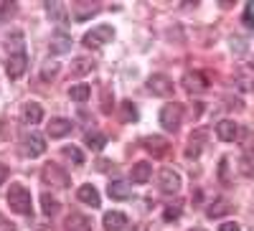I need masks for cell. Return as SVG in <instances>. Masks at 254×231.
Instances as JSON below:
<instances>
[{
    "instance_id": "obj_31",
    "label": "cell",
    "mask_w": 254,
    "mask_h": 231,
    "mask_svg": "<svg viewBox=\"0 0 254 231\" xmlns=\"http://www.w3.org/2000/svg\"><path fill=\"white\" fill-rule=\"evenodd\" d=\"M198 153H201V142H198V137H190L188 148H186V155H188V158H198Z\"/></svg>"
},
{
    "instance_id": "obj_15",
    "label": "cell",
    "mask_w": 254,
    "mask_h": 231,
    "mask_svg": "<svg viewBox=\"0 0 254 231\" xmlns=\"http://www.w3.org/2000/svg\"><path fill=\"white\" fill-rule=\"evenodd\" d=\"M127 226V216L120 211H107L104 214V229L107 231H122Z\"/></svg>"
},
{
    "instance_id": "obj_12",
    "label": "cell",
    "mask_w": 254,
    "mask_h": 231,
    "mask_svg": "<svg viewBox=\"0 0 254 231\" xmlns=\"http://www.w3.org/2000/svg\"><path fill=\"white\" fill-rule=\"evenodd\" d=\"M168 142L165 137H160V135H147V137H142V148L147 150V153H153V155H165L168 153Z\"/></svg>"
},
{
    "instance_id": "obj_22",
    "label": "cell",
    "mask_w": 254,
    "mask_h": 231,
    "mask_svg": "<svg viewBox=\"0 0 254 231\" xmlns=\"http://www.w3.org/2000/svg\"><path fill=\"white\" fill-rule=\"evenodd\" d=\"M46 13H49V18L54 20V23H66L69 20V13H66V8H64V3H46Z\"/></svg>"
},
{
    "instance_id": "obj_10",
    "label": "cell",
    "mask_w": 254,
    "mask_h": 231,
    "mask_svg": "<svg viewBox=\"0 0 254 231\" xmlns=\"http://www.w3.org/2000/svg\"><path fill=\"white\" fill-rule=\"evenodd\" d=\"M216 135H219V140H224V142H234V140H239L242 127H239L234 119H221V122L216 124Z\"/></svg>"
},
{
    "instance_id": "obj_11",
    "label": "cell",
    "mask_w": 254,
    "mask_h": 231,
    "mask_svg": "<svg viewBox=\"0 0 254 231\" xmlns=\"http://www.w3.org/2000/svg\"><path fill=\"white\" fill-rule=\"evenodd\" d=\"M71 130H74L71 119H64V117H54V119L49 122V127H46L49 137H54V140H59V137H66Z\"/></svg>"
},
{
    "instance_id": "obj_19",
    "label": "cell",
    "mask_w": 254,
    "mask_h": 231,
    "mask_svg": "<svg viewBox=\"0 0 254 231\" xmlns=\"http://www.w3.org/2000/svg\"><path fill=\"white\" fill-rule=\"evenodd\" d=\"M229 211H231L229 201H226V198H216L214 203L206 208V216H208V219H221V216H226Z\"/></svg>"
},
{
    "instance_id": "obj_27",
    "label": "cell",
    "mask_w": 254,
    "mask_h": 231,
    "mask_svg": "<svg viewBox=\"0 0 254 231\" xmlns=\"http://www.w3.org/2000/svg\"><path fill=\"white\" fill-rule=\"evenodd\" d=\"M181 203H171V206H165V211H163V219L165 221H176V219H181Z\"/></svg>"
},
{
    "instance_id": "obj_16",
    "label": "cell",
    "mask_w": 254,
    "mask_h": 231,
    "mask_svg": "<svg viewBox=\"0 0 254 231\" xmlns=\"http://www.w3.org/2000/svg\"><path fill=\"white\" fill-rule=\"evenodd\" d=\"M76 196H79L81 203H87V206H92V208H97V206L102 203V198H99V193H97L94 185H81Z\"/></svg>"
},
{
    "instance_id": "obj_7",
    "label": "cell",
    "mask_w": 254,
    "mask_h": 231,
    "mask_svg": "<svg viewBox=\"0 0 254 231\" xmlns=\"http://www.w3.org/2000/svg\"><path fill=\"white\" fill-rule=\"evenodd\" d=\"M158 183H160V191L163 193H178L181 191V175L173 171V168H163Z\"/></svg>"
},
{
    "instance_id": "obj_8",
    "label": "cell",
    "mask_w": 254,
    "mask_h": 231,
    "mask_svg": "<svg viewBox=\"0 0 254 231\" xmlns=\"http://www.w3.org/2000/svg\"><path fill=\"white\" fill-rule=\"evenodd\" d=\"M183 87L190 92V94H201L208 89V79L201 74V71H186L183 74Z\"/></svg>"
},
{
    "instance_id": "obj_26",
    "label": "cell",
    "mask_w": 254,
    "mask_h": 231,
    "mask_svg": "<svg viewBox=\"0 0 254 231\" xmlns=\"http://www.w3.org/2000/svg\"><path fill=\"white\" fill-rule=\"evenodd\" d=\"M120 110H122V119H125V122H135V119H137V110H135L132 102H122Z\"/></svg>"
},
{
    "instance_id": "obj_18",
    "label": "cell",
    "mask_w": 254,
    "mask_h": 231,
    "mask_svg": "<svg viewBox=\"0 0 254 231\" xmlns=\"http://www.w3.org/2000/svg\"><path fill=\"white\" fill-rule=\"evenodd\" d=\"M99 10V5H92V3H74L71 5V13H74V20H87V18H92L94 13Z\"/></svg>"
},
{
    "instance_id": "obj_33",
    "label": "cell",
    "mask_w": 254,
    "mask_h": 231,
    "mask_svg": "<svg viewBox=\"0 0 254 231\" xmlns=\"http://www.w3.org/2000/svg\"><path fill=\"white\" fill-rule=\"evenodd\" d=\"M102 112H112V104H110V92H107V89L102 92Z\"/></svg>"
},
{
    "instance_id": "obj_3",
    "label": "cell",
    "mask_w": 254,
    "mask_h": 231,
    "mask_svg": "<svg viewBox=\"0 0 254 231\" xmlns=\"http://www.w3.org/2000/svg\"><path fill=\"white\" fill-rule=\"evenodd\" d=\"M181 119H183V107L176 102L165 104V107L160 110V124L168 130V132H176L181 127Z\"/></svg>"
},
{
    "instance_id": "obj_32",
    "label": "cell",
    "mask_w": 254,
    "mask_h": 231,
    "mask_svg": "<svg viewBox=\"0 0 254 231\" xmlns=\"http://www.w3.org/2000/svg\"><path fill=\"white\" fill-rule=\"evenodd\" d=\"M244 26L254 28V5L252 3H247V8H244Z\"/></svg>"
},
{
    "instance_id": "obj_17",
    "label": "cell",
    "mask_w": 254,
    "mask_h": 231,
    "mask_svg": "<svg viewBox=\"0 0 254 231\" xmlns=\"http://www.w3.org/2000/svg\"><path fill=\"white\" fill-rule=\"evenodd\" d=\"M153 175V165L150 163H135L132 165V183H147Z\"/></svg>"
},
{
    "instance_id": "obj_13",
    "label": "cell",
    "mask_w": 254,
    "mask_h": 231,
    "mask_svg": "<svg viewBox=\"0 0 254 231\" xmlns=\"http://www.w3.org/2000/svg\"><path fill=\"white\" fill-rule=\"evenodd\" d=\"M107 193H110V198H115V201H127L132 196V188L127 185L125 180H112L110 185H107Z\"/></svg>"
},
{
    "instance_id": "obj_2",
    "label": "cell",
    "mask_w": 254,
    "mask_h": 231,
    "mask_svg": "<svg viewBox=\"0 0 254 231\" xmlns=\"http://www.w3.org/2000/svg\"><path fill=\"white\" fill-rule=\"evenodd\" d=\"M112 38H115L112 26H97V28H92L89 33H84L81 44L87 46V49H99V46H104V44H112Z\"/></svg>"
},
{
    "instance_id": "obj_1",
    "label": "cell",
    "mask_w": 254,
    "mask_h": 231,
    "mask_svg": "<svg viewBox=\"0 0 254 231\" xmlns=\"http://www.w3.org/2000/svg\"><path fill=\"white\" fill-rule=\"evenodd\" d=\"M8 206H10V211H15L20 216H28L31 214V191L26 185L13 183L8 191Z\"/></svg>"
},
{
    "instance_id": "obj_30",
    "label": "cell",
    "mask_w": 254,
    "mask_h": 231,
    "mask_svg": "<svg viewBox=\"0 0 254 231\" xmlns=\"http://www.w3.org/2000/svg\"><path fill=\"white\" fill-rule=\"evenodd\" d=\"M64 158H69V160H74L76 165H81L84 163V155L74 148V145H71V148H64Z\"/></svg>"
},
{
    "instance_id": "obj_36",
    "label": "cell",
    "mask_w": 254,
    "mask_h": 231,
    "mask_svg": "<svg viewBox=\"0 0 254 231\" xmlns=\"http://www.w3.org/2000/svg\"><path fill=\"white\" fill-rule=\"evenodd\" d=\"M5 178H8V168L0 163V183H5Z\"/></svg>"
},
{
    "instance_id": "obj_35",
    "label": "cell",
    "mask_w": 254,
    "mask_h": 231,
    "mask_svg": "<svg viewBox=\"0 0 254 231\" xmlns=\"http://www.w3.org/2000/svg\"><path fill=\"white\" fill-rule=\"evenodd\" d=\"M219 231H239V224L226 221V224H221V226H219Z\"/></svg>"
},
{
    "instance_id": "obj_23",
    "label": "cell",
    "mask_w": 254,
    "mask_h": 231,
    "mask_svg": "<svg viewBox=\"0 0 254 231\" xmlns=\"http://www.w3.org/2000/svg\"><path fill=\"white\" fill-rule=\"evenodd\" d=\"M69 49H71V38H69V36L56 33V36L51 38V51H56V54H66Z\"/></svg>"
},
{
    "instance_id": "obj_6",
    "label": "cell",
    "mask_w": 254,
    "mask_h": 231,
    "mask_svg": "<svg viewBox=\"0 0 254 231\" xmlns=\"http://www.w3.org/2000/svg\"><path fill=\"white\" fill-rule=\"evenodd\" d=\"M147 89H150L155 97H171L173 94V79L165 74H153L147 79Z\"/></svg>"
},
{
    "instance_id": "obj_21",
    "label": "cell",
    "mask_w": 254,
    "mask_h": 231,
    "mask_svg": "<svg viewBox=\"0 0 254 231\" xmlns=\"http://www.w3.org/2000/svg\"><path fill=\"white\" fill-rule=\"evenodd\" d=\"M84 142H87V148L89 150H94V153H99L104 145H107V137H104L99 130H89L87 135H84Z\"/></svg>"
},
{
    "instance_id": "obj_9",
    "label": "cell",
    "mask_w": 254,
    "mask_h": 231,
    "mask_svg": "<svg viewBox=\"0 0 254 231\" xmlns=\"http://www.w3.org/2000/svg\"><path fill=\"white\" fill-rule=\"evenodd\" d=\"M26 69H28V56H26V54H10V56H8V66H5V71H8V76H10L13 81L23 76Z\"/></svg>"
},
{
    "instance_id": "obj_25",
    "label": "cell",
    "mask_w": 254,
    "mask_h": 231,
    "mask_svg": "<svg viewBox=\"0 0 254 231\" xmlns=\"http://www.w3.org/2000/svg\"><path fill=\"white\" fill-rule=\"evenodd\" d=\"M41 206H44V214H46V216H54V214L59 211V201H56L54 196H49V193L41 196Z\"/></svg>"
},
{
    "instance_id": "obj_34",
    "label": "cell",
    "mask_w": 254,
    "mask_h": 231,
    "mask_svg": "<svg viewBox=\"0 0 254 231\" xmlns=\"http://www.w3.org/2000/svg\"><path fill=\"white\" fill-rule=\"evenodd\" d=\"M56 74H59V64H49L41 76H44V79H51V76H56Z\"/></svg>"
},
{
    "instance_id": "obj_37",
    "label": "cell",
    "mask_w": 254,
    "mask_h": 231,
    "mask_svg": "<svg viewBox=\"0 0 254 231\" xmlns=\"http://www.w3.org/2000/svg\"><path fill=\"white\" fill-rule=\"evenodd\" d=\"M0 231H13V224H5L3 219H0Z\"/></svg>"
},
{
    "instance_id": "obj_38",
    "label": "cell",
    "mask_w": 254,
    "mask_h": 231,
    "mask_svg": "<svg viewBox=\"0 0 254 231\" xmlns=\"http://www.w3.org/2000/svg\"><path fill=\"white\" fill-rule=\"evenodd\" d=\"M193 231H203V229H193Z\"/></svg>"
},
{
    "instance_id": "obj_14",
    "label": "cell",
    "mask_w": 254,
    "mask_h": 231,
    "mask_svg": "<svg viewBox=\"0 0 254 231\" xmlns=\"http://www.w3.org/2000/svg\"><path fill=\"white\" fill-rule=\"evenodd\" d=\"M41 119H44V110H41L38 102L23 104V122H26V124H38Z\"/></svg>"
},
{
    "instance_id": "obj_20",
    "label": "cell",
    "mask_w": 254,
    "mask_h": 231,
    "mask_svg": "<svg viewBox=\"0 0 254 231\" xmlns=\"http://www.w3.org/2000/svg\"><path fill=\"white\" fill-rule=\"evenodd\" d=\"M66 231H92V221L81 214H71L66 219Z\"/></svg>"
},
{
    "instance_id": "obj_28",
    "label": "cell",
    "mask_w": 254,
    "mask_h": 231,
    "mask_svg": "<svg viewBox=\"0 0 254 231\" xmlns=\"http://www.w3.org/2000/svg\"><path fill=\"white\" fill-rule=\"evenodd\" d=\"M92 66H94V61H89V58H76L74 61V71L76 74H87V71H92Z\"/></svg>"
},
{
    "instance_id": "obj_24",
    "label": "cell",
    "mask_w": 254,
    "mask_h": 231,
    "mask_svg": "<svg viewBox=\"0 0 254 231\" xmlns=\"http://www.w3.org/2000/svg\"><path fill=\"white\" fill-rule=\"evenodd\" d=\"M89 94H92L89 84H74V87L69 89V97H71L74 102H87V99H89Z\"/></svg>"
},
{
    "instance_id": "obj_5",
    "label": "cell",
    "mask_w": 254,
    "mask_h": 231,
    "mask_svg": "<svg viewBox=\"0 0 254 231\" xmlns=\"http://www.w3.org/2000/svg\"><path fill=\"white\" fill-rule=\"evenodd\" d=\"M20 142H23V155H28V158H38V155L46 153V140L41 137L38 132H33V130L26 132Z\"/></svg>"
},
{
    "instance_id": "obj_4",
    "label": "cell",
    "mask_w": 254,
    "mask_h": 231,
    "mask_svg": "<svg viewBox=\"0 0 254 231\" xmlns=\"http://www.w3.org/2000/svg\"><path fill=\"white\" fill-rule=\"evenodd\" d=\"M41 180H44L46 185H54V188H66L69 185V173L64 171V168L49 163V165H44V171H41Z\"/></svg>"
},
{
    "instance_id": "obj_29",
    "label": "cell",
    "mask_w": 254,
    "mask_h": 231,
    "mask_svg": "<svg viewBox=\"0 0 254 231\" xmlns=\"http://www.w3.org/2000/svg\"><path fill=\"white\" fill-rule=\"evenodd\" d=\"M8 46H13V54H26L23 51V36H20V33H13L8 38Z\"/></svg>"
}]
</instances>
